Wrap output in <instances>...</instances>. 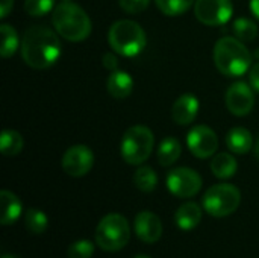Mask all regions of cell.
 I'll list each match as a JSON object with an SVG mask.
<instances>
[{
  "mask_svg": "<svg viewBox=\"0 0 259 258\" xmlns=\"http://www.w3.org/2000/svg\"><path fill=\"white\" fill-rule=\"evenodd\" d=\"M238 170V163L237 160L226 152H220L214 155L211 161V172L214 173L215 178L219 179H229L232 178Z\"/></svg>",
  "mask_w": 259,
  "mask_h": 258,
  "instance_id": "19",
  "label": "cell"
},
{
  "mask_svg": "<svg viewBox=\"0 0 259 258\" xmlns=\"http://www.w3.org/2000/svg\"><path fill=\"white\" fill-rule=\"evenodd\" d=\"M134 184L140 192L152 193L158 186V175L152 167L141 166V167L137 169V172L134 175Z\"/></svg>",
  "mask_w": 259,
  "mask_h": 258,
  "instance_id": "23",
  "label": "cell"
},
{
  "mask_svg": "<svg viewBox=\"0 0 259 258\" xmlns=\"http://www.w3.org/2000/svg\"><path fill=\"white\" fill-rule=\"evenodd\" d=\"M52 23L59 36L71 43L85 41L93 29L88 14L71 2H62L55 6Z\"/></svg>",
  "mask_w": 259,
  "mask_h": 258,
  "instance_id": "2",
  "label": "cell"
},
{
  "mask_svg": "<svg viewBox=\"0 0 259 258\" xmlns=\"http://www.w3.org/2000/svg\"><path fill=\"white\" fill-rule=\"evenodd\" d=\"M0 33H2L0 55H2V58H11L18 50V47L21 46L18 33L11 24H6V23H3L0 26Z\"/></svg>",
  "mask_w": 259,
  "mask_h": 258,
  "instance_id": "22",
  "label": "cell"
},
{
  "mask_svg": "<svg viewBox=\"0 0 259 258\" xmlns=\"http://www.w3.org/2000/svg\"><path fill=\"white\" fill-rule=\"evenodd\" d=\"M155 146L153 132L143 125L131 126L120 144V154L123 160L131 166H141L152 154Z\"/></svg>",
  "mask_w": 259,
  "mask_h": 258,
  "instance_id": "6",
  "label": "cell"
},
{
  "mask_svg": "<svg viewBox=\"0 0 259 258\" xmlns=\"http://www.w3.org/2000/svg\"><path fill=\"white\" fill-rule=\"evenodd\" d=\"M214 62L222 75L240 78L250 70L252 55L241 40L223 36L214 46Z\"/></svg>",
  "mask_w": 259,
  "mask_h": 258,
  "instance_id": "3",
  "label": "cell"
},
{
  "mask_svg": "<svg viewBox=\"0 0 259 258\" xmlns=\"http://www.w3.org/2000/svg\"><path fill=\"white\" fill-rule=\"evenodd\" d=\"M24 225L32 234H41L49 227V219L44 211L38 208H29L24 213Z\"/></svg>",
  "mask_w": 259,
  "mask_h": 258,
  "instance_id": "24",
  "label": "cell"
},
{
  "mask_svg": "<svg viewBox=\"0 0 259 258\" xmlns=\"http://www.w3.org/2000/svg\"><path fill=\"white\" fill-rule=\"evenodd\" d=\"M62 2H71V0H62Z\"/></svg>",
  "mask_w": 259,
  "mask_h": 258,
  "instance_id": "37",
  "label": "cell"
},
{
  "mask_svg": "<svg viewBox=\"0 0 259 258\" xmlns=\"http://www.w3.org/2000/svg\"><path fill=\"white\" fill-rule=\"evenodd\" d=\"M106 90L114 99H126L131 96L134 90V79L127 71L115 70L106 79Z\"/></svg>",
  "mask_w": 259,
  "mask_h": 258,
  "instance_id": "15",
  "label": "cell"
},
{
  "mask_svg": "<svg viewBox=\"0 0 259 258\" xmlns=\"http://www.w3.org/2000/svg\"><path fill=\"white\" fill-rule=\"evenodd\" d=\"M24 148V138L14 129H5L0 135V152L5 157H15Z\"/></svg>",
  "mask_w": 259,
  "mask_h": 258,
  "instance_id": "21",
  "label": "cell"
},
{
  "mask_svg": "<svg viewBox=\"0 0 259 258\" xmlns=\"http://www.w3.org/2000/svg\"><path fill=\"white\" fill-rule=\"evenodd\" d=\"M118 5L127 14H140L149 8L150 0H118Z\"/></svg>",
  "mask_w": 259,
  "mask_h": 258,
  "instance_id": "29",
  "label": "cell"
},
{
  "mask_svg": "<svg viewBox=\"0 0 259 258\" xmlns=\"http://www.w3.org/2000/svg\"><path fill=\"white\" fill-rule=\"evenodd\" d=\"M249 82H250V87L259 93V62L250 67V70H249Z\"/></svg>",
  "mask_w": 259,
  "mask_h": 258,
  "instance_id": "31",
  "label": "cell"
},
{
  "mask_svg": "<svg viewBox=\"0 0 259 258\" xmlns=\"http://www.w3.org/2000/svg\"><path fill=\"white\" fill-rule=\"evenodd\" d=\"M253 91L255 90L243 81L232 84L226 91V106L231 114L237 117H244L250 114L255 105Z\"/></svg>",
  "mask_w": 259,
  "mask_h": 258,
  "instance_id": "12",
  "label": "cell"
},
{
  "mask_svg": "<svg viewBox=\"0 0 259 258\" xmlns=\"http://www.w3.org/2000/svg\"><path fill=\"white\" fill-rule=\"evenodd\" d=\"M200 220H202V208L196 202L182 204L175 214L176 227L182 231H193L194 228L199 227Z\"/></svg>",
  "mask_w": 259,
  "mask_h": 258,
  "instance_id": "16",
  "label": "cell"
},
{
  "mask_svg": "<svg viewBox=\"0 0 259 258\" xmlns=\"http://www.w3.org/2000/svg\"><path fill=\"white\" fill-rule=\"evenodd\" d=\"M94 243L90 240H77L68 246V258H91L94 254Z\"/></svg>",
  "mask_w": 259,
  "mask_h": 258,
  "instance_id": "28",
  "label": "cell"
},
{
  "mask_svg": "<svg viewBox=\"0 0 259 258\" xmlns=\"http://www.w3.org/2000/svg\"><path fill=\"white\" fill-rule=\"evenodd\" d=\"M55 9V0H24V11L32 17H42Z\"/></svg>",
  "mask_w": 259,
  "mask_h": 258,
  "instance_id": "27",
  "label": "cell"
},
{
  "mask_svg": "<svg viewBox=\"0 0 259 258\" xmlns=\"http://www.w3.org/2000/svg\"><path fill=\"white\" fill-rule=\"evenodd\" d=\"M165 184L173 196L188 199L200 192L202 176L190 167H178L168 172Z\"/></svg>",
  "mask_w": 259,
  "mask_h": 258,
  "instance_id": "8",
  "label": "cell"
},
{
  "mask_svg": "<svg viewBox=\"0 0 259 258\" xmlns=\"http://www.w3.org/2000/svg\"><path fill=\"white\" fill-rule=\"evenodd\" d=\"M234 33L243 43H249V41H253L256 38L258 27L249 18H237L234 21Z\"/></svg>",
  "mask_w": 259,
  "mask_h": 258,
  "instance_id": "26",
  "label": "cell"
},
{
  "mask_svg": "<svg viewBox=\"0 0 259 258\" xmlns=\"http://www.w3.org/2000/svg\"><path fill=\"white\" fill-rule=\"evenodd\" d=\"M226 146L237 155H244L253 149V137L249 129L235 126L226 134Z\"/></svg>",
  "mask_w": 259,
  "mask_h": 258,
  "instance_id": "18",
  "label": "cell"
},
{
  "mask_svg": "<svg viewBox=\"0 0 259 258\" xmlns=\"http://www.w3.org/2000/svg\"><path fill=\"white\" fill-rule=\"evenodd\" d=\"M250 11L259 20V0H250Z\"/></svg>",
  "mask_w": 259,
  "mask_h": 258,
  "instance_id": "33",
  "label": "cell"
},
{
  "mask_svg": "<svg viewBox=\"0 0 259 258\" xmlns=\"http://www.w3.org/2000/svg\"><path fill=\"white\" fill-rule=\"evenodd\" d=\"M0 204H2V214H0V224L8 227L17 222L23 213L21 201L9 190L0 192Z\"/></svg>",
  "mask_w": 259,
  "mask_h": 258,
  "instance_id": "17",
  "label": "cell"
},
{
  "mask_svg": "<svg viewBox=\"0 0 259 258\" xmlns=\"http://www.w3.org/2000/svg\"><path fill=\"white\" fill-rule=\"evenodd\" d=\"M187 146L196 158L206 160L215 155L219 149V137L209 126L197 125L188 132Z\"/></svg>",
  "mask_w": 259,
  "mask_h": 258,
  "instance_id": "10",
  "label": "cell"
},
{
  "mask_svg": "<svg viewBox=\"0 0 259 258\" xmlns=\"http://www.w3.org/2000/svg\"><path fill=\"white\" fill-rule=\"evenodd\" d=\"M102 62H103V67L109 71H115L118 70V59L117 56L112 53V52H106L102 58Z\"/></svg>",
  "mask_w": 259,
  "mask_h": 258,
  "instance_id": "30",
  "label": "cell"
},
{
  "mask_svg": "<svg viewBox=\"0 0 259 258\" xmlns=\"http://www.w3.org/2000/svg\"><path fill=\"white\" fill-rule=\"evenodd\" d=\"M137 237L144 243H156L162 236L161 219L152 211H140L134 220Z\"/></svg>",
  "mask_w": 259,
  "mask_h": 258,
  "instance_id": "13",
  "label": "cell"
},
{
  "mask_svg": "<svg viewBox=\"0 0 259 258\" xmlns=\"http://www.w3.org/2000/svg\"><path fill=\"white\" fill-rule=\"evenodd\" d=\"M134 258H150V257H147V255H135Z\"/></svg>",
  "mask_w": 259,
  "mask_h": 258,
  "instance_id": "36",
  "label": "cell"
},
{
  "mask_svg": "<svg viewBox=\"0 0 259 258\" xmlns=\"http://www.w3.org/2000/svg\"><path fill=\"white\" fill-rule=\"evenodd\" d=\"M182 154V146L178 138L175 137H167L159 143L158 148V163L162 167H170L173 166Z\"/></svg>",
  "mask_w": 259,
  "mask_h": 258,
  "instance_id": "20",
  "label": "cell"
},
{
  "mask_svg": "<svg viewBox=\"0 0 259 258\" xmlns=\"http://www.w3.org/2000/svg\"><path fill=\"white\" fill-rule=\"evenodd\" d=\"M199 106V99L194 94H182L175 100L171 106V119L181 126L191 125L197 117Z\"/></svg>",
  "mask_w": 259,
  "mask_h": 258,
  "instance_id": "14",
  "label": "cell"
},
{
  "mask_svg": "<svg viewBox=\"0 0 259 258\" xmlns=\"http://www.w3.org/2000/svg\"><path fill=\"white\" fill-rule=\"evenodd\" d=\"M23 61L36 70H44L56 64L62 53L59 33L47 26H30L20 46Z\"/></svg>",
  "mask_w": 259,
  "mask_h": 258,
  "instance_id": "1",
  "label": "cell"
},
{
  "mask_svg": "<svg viewBox=\"0 0 259 258\" xmlns=\"http://www.w3.org/2000/svg\"><path fill=\"white\" fill-rule=\"evenodd\" d=\"M234 14L231 0H196L194 15L206 26L226 24Z\"/></svg>",
  "mask_w": 259,
  "mask_h": 258,
  "instance_id": "9",
  "label": "cell"
},
{
  "mask_svg": "<svg viewBox=\"0 0 259 258\" xmlns=\"http://www.w3.org/2000/svg\"><path fill=\"white\" fill-rule=\"evenodd\" d=\"M14 0H2L0 2V18H6L9 12L12 11Z\"/></svg>",
  "mask_w": 259,
  "mask_h": 258,
  "instance_id": "32",
  "label": "cell"
},
{
  "mask_svg": "<svg viewBox=\"0 0 259 258\" xmlns=\"http://www.w3.org/2000/svg\"><path fill=\"white\" fill-rule=\"evenodd\" d=\"M253 152H255V157L259 160V137L256 138V141H255V148H253Z\"/></svg>",
  "mask_w": 259,
  "mask_h": 258,
  "instance_id": "34",
  "label": "cell"
},
{
  "mask_svg": "<svg viewBox=\"0 0 259 258\" xmlns=\"http://www.w3.org/2000/svg\"><path fill=\"white\" fill-rule=\"evenodd\" d=\"M241 202V192L232 184H215L206 190L202 199L203 210L212 217H228Z\"/></svg>",
  "mask_w": 259,
  "mask_h": 258,
  "instance_id": "7",
  "label": "cell"
},
{
  "mask_svg": "<svg viewBox=\"0 0 259 258\" xmlns=\"http://www.w3.org/2000/svg\"><path fill=\"white\" fill-rule=\"evenodd\" d=\"M2 258H18V257H15V255H11V254H5V255H3Z\"/></svg>",
  "mask_w": 259,
  "mask_h": 258,
  "instance_id": "35",
  "label": "cell"
},
{
  "mask_svg": "<svg viewBox=\"0 0 259 258\" xmlns=\"http://www.w3.org/2000/svg\"><path fill=\"white\" fill-rule=\"evenodd\" d=\"M194 3L196 0H155L158 9L168 17H178L185 14Z\"/></svg>",
  "mask_w": 259,
  "mask_h": 258,
  "instance_id": "25",
  "label": "cell"
},
{
  "mask_svg": "<svg viewBox=\"0 0 259 258\" xmlns=\"http://www.w3.org/2000/svg\"><path fill=\"white\" fill-rule=\"evenodd\" d=\"M61 166L68 176H85L94 166V154L85 144H74L65 151L61 160Z\"/></svg>",
  "mask_w": 259,
  "mask_h": 258,
  "instance_id": "11",
  "label": "cell"
},
{
  "mask_svg": "<svg viewBox=\"0 0 259 258\" xmlns=\"http://www.w3.org/2000/svg\"><path fill=\"white\" fill-rule=\"evenodd\" d=\"M108 43L111 49L115 50L118 55L132 58L144 50L147 44V36L144 29L138 23L132 20H118L109 27Z\"/></svg>",
  "mask_w": 259,
  "mask_h": 258,
  "instance_id": "4",
  "label": "cell"
},
{
  "mask_svg": "<svg viewBox=\"0 0 259 258\" xmlns=\"http://www.w3.org/2000/svg\"><path fill=\"white\" fill-rule=\"evenodd\" d=\"M131 240V227L124 216L118 213L106 214L96 228V243L106 252L123 249Z\"/></svg>",
  "mask_w": 259,
  "mask_h": 258,
  "instance_id": "5",
  "label": "cell"
}]
</instances>
